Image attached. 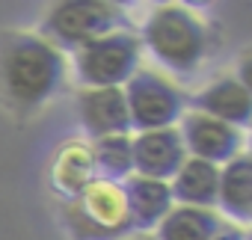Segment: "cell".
Masks as SVG:
<instances>
[{
    "label": "cell",
    "instance_id": "cell-12",
    "mask_svg": "<svg viewBox=\"0 0 252 240\" xmlns=\"http://www.w3.org/2000/svg\"><path fill=\"white\" fill-rule=\"evenodd\" d=\"M169 193H172V202L214 210L217 193H220V166L196 160V157H187L181 163V169L172 175Z\"/></svg>",
    "mask_w": 252,
    "mask_h": 240
},
{
    "label": "cell",
    "instance_id": "cell-17",
    "mask_svg": "<svg viewBox=\"0 0 252 240\" xmlns=\"http://www.w3.org/2000/svg\"><path fill=\"white\" fill-rule=\"evenodd\" d=\"M214 240H249V237H246V231L240 225H222Z\"/></svg>",
    "mask_w": 252,
    "mask_h": 240
},
{
    "label": "cell",
    "instance_id": "cell-11",
    "mask_svg": "<svg viewBox=\"0 0 252 240\" xmlns=\"http://www.w3.org/2000/svg\"><path fill=\"white\" fill-rule=\"evenodd\" d=\"M122 193H125V205H128V216H131V228L134 231L158 228L160 219L175 205L166 181H155V178H143V175L125 178L122 181Z\"/></svg>",
    "mask_w": 252,
    "mask_h": 240
},
{
    "label": "cell",
    "instance_id": "cell-14",
    "mask_svg": "<svg viewBox=\"0 0 252 240\" xmlns=\"http://www.w3.org/2000/svg\"><path fill=\"white\" fill-rule=\"evenodd\" d=\"M95 181H98V175H95V163H92L89 146L65 143L57 151L54 163H51V187L71 202V199H77Z\"/></svg>",
    "mask_w": 252,
    "mask_h": 240
},
{
    "label": "cell",
    "instance_id": "cell-9",
    "mask_svg": "<svg viewBox=\"0 0 252 240\" xmlns=\"http://www.w3.org/2000/svg\"><path fill=\"white\" fill-rule=\"evenodd\" d=\"M77 116L92 140L119 137L131 131V116L125 104L122 86L107 89H80L77 92Z\"/></svg>",
    "mask_w": 252,
    "mask_h": 240
},
{
    "label": "cell",
    "instance_id": "cell-3",
    "mask_svg": "<svg viewBox=\"0 0 252 240\" xmlns=\"http://www.w3.org/2000/svg\"><path fill=\"white\" fill-rule=\"evenodd\" d=\"M122 24H125V12L116 3H104V0H65V3H54L48 9L39 36L63 54V51H77L107 33H116V30H122Z\"/></svg>",
    "mask_w": 252,
    "mask_h": 240
},
{
    "label": "cell",
    "instance_id": "cell-1",
    "mask_svg": "<svg viewBox=\"0 0 252 240\" xmlns=\"http://www.w3.org/2000/svg\"><path fill=\"white\" fill-rule=\"evenodd\" d=\"M65 60L39 33H6L0 39V92L12 110L42 107L63 83Z\"/></svg>",
    "mask_w": 252,
    "mask_h": 240
},
{
    "label": "cell",
    "instance_id": "cell-6",
    "mask_svg": "<svg viewBox=\"0 0 252 240\" xmlns=\"http://www.w3.org/2000/svg\"><path fill=\"white\" fill-rule=\"evenodd\" d=\"M125 104H128L131 128L137 131H160L175 128L187 113V95L158 71L140 68L128 83L122 86Z\"/></svg>",
    "mask_w": 252,
    "mask_h": 240
},
{
    "label": "cell",
    "instance_id": "cell-13",
    "mask_svg": "<svg viewBox=\"0 0 252 240\" xmlns=\"http://www.w3.org/2000/svg\"><path fill=\"white\" fill-rule=\"evenodd\" d=\"M217 205L222 213L240 225L252 219V160L246 151H240L234 160H228L220 169V193Z\"/></svg>",
    "mask_w": 252,
    "mask_h": 240
},
{
    "label": "cell",
    "instance_id": "cell-4",
    "mask_svg": "<svg viewBox=\"0 0 252 240\" xmlns=\"http://www.w3.org/2000/svg\"><path fill=\"white\" fill-rule=\"evenodd\" d=\"M71 62L83 89L125 86L140 71L143 45H140V36H134L131 30H116L77 48Z\"/></svg>",
    "mask_w": 252,
    "mask_h": 240
},
{
    "label": "cell",
    "instance_id": "cell-18",
    "mask_svg": "<svg viewBox=\"0 0 252 240\" xmlns=\"http://www.w3.org/2000/svg\"><path fill=\"white\" fill-rule=\"evenodd\" d=\"M122 240H155V237H149V234H137V237H122Z\"/></svg>",
    "mask_w": 252,
    "mask_h": 240
},
{
    "label": "cell",
    "instance_id": "cell-8",
    "mask_svg": "<svg viewBox=\"0 0 252 240\" xmlns=\"http://www.w3.org/2000/svg\"><path fill=\"white\" fill-rule=\"evenodd\" d=\"M131 154H134V172L155 181H172V175L187 160L184 143L178 128H160V131H140L131 137Z\"/></svg>",
    "mask_w": 252,
    "mask_h": 240
},
{
    "label": "cell",
    "instance_id": "cell-16",
    "mask_svg": "<svg viewBox=\"0 0 252 240\" xmlns=\"http://www.w3.org/2000/svg\"><path fill=\"white\" fill-rule=\"evenodd\" d=\"M95 175L107 184H122L125 178L134 175V154H131V134H119V137H101L92 140L89 146Z\"/></svg>",
    "mask_w": 252,
    "mask_h": 240
},
{
    "label": "cell",
    "instance_id": "cell-15",
    "mask_svg": "<svg viewBox=\"0 0 252 240\" xmlns=\"http://www.w3.org/2000/svg\"><path fill=\"white\" fill-rule=\"evenodd\" d=\"M220 228H222V219L217 210L172 205V210L160 219L155 240H214Z\"/></svg>",
    "mask_w": 252,
    "mask_h": 240
},
{
    "label": "cell",
    "instance_id": "cell-5",
    "mask_svg": "<svg viewBox=\"0 0 252 240\" xmlns=\"http://www.w3.org/2000/svg\"><path fill=\"white\" fill-rule=\"evenodd\" d=\"M65 222L77 240H122L131 237V216L122 184L95 181L65 208Z\"/></svg>",
    "mask_w": 252,
    "mask_h": 240
},
{
    "label": "cell",
    "instance_id": "cell-7",
    "mask_svg": "<svg viewBox=\"0 0 252 240\" xmlns=\"http://www.w3.org/2000/svg\"><path fill=\"white\" fill-rule=\"evenodd\" d=\"M181 143H184V151L187 157H196V160H205V163H214V166H225L228 160H234L240 151H243V134L220 119H211L205 113H196V110H187L181 116Z\"/></svg>",
    "mask_w": 252,
    "mask_h": 240
},
{
    "label": "cell",
    "instance_id": "cell-2",
    "mask_svg": "<svg viewBox=\"0 0 252 240\" xmlns=\"http://www.w3.org/2000/svg\"><path fill=\"white\" fill-rule=\"evenodd\" d=\"M140 45H146L152 57L169 71L190 74L208 54V30L193 9L181 3H163L149 12Z\"/></svg>",
    "mask_w": 252,
    "mask_h": 240
},
{
    "label": "cell",
    "instance_id": "cell-10",
    "mask_svg": "<svg viewBox=\"0 0 252 240\" xmlns=\"http://www.w3.org/2000/svg\"><path fill=\"white\" fill-rule=\"evenodd\" d=\"M193 110L205 113L211 119H220V122L243 131L252 119V95L249 86H243L237 77H220L211 86H205L199 95H193Z\"/></svg>",
    "mask_w": 252,
    "mask_h": 240
}]
</instances>
